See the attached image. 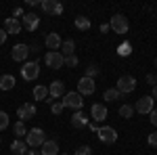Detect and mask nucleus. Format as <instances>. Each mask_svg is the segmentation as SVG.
I'll list each match as a JSON object with an SVG mask.
<instances>
[{
  "mask_svg": "<svg viewBox=\"0 0 157 155\" xmlns=\"http://www.w3.org/2000/svg\"><path fill=\"white\" fill-rule=\"evenodd\" d=\"M25 143H27V147H42V145L46 143V134H44V130L42 128H32V130L25 134Z\"/></svg>",
  "mask_w": 157,
  "mask_h": 155,
  "instance_id": "nucleus-1",
  "label": "nucleus"
},
{
  "mask_svg": "<svg viewBox=\"0 0 157 155\" xmlns=\"http://www.w3.org/2000/svg\"><path fill=\"white\" fill-rule=\"evenodd\" d=\"M109 27H111L115 34L124 36V34H128L130 23H128V19H126L124 15H113V17H111V21H109Z\"/></svg>",
  "mask_w": 157,
  "mask_h": 155,
  "instance_id": "nucleus-2",
  "label": "nucleus"
},
{
  "mask_svg": "<svg viewBox=\"0 0 157 155\" xmlns=\"http://www.w3.org/2000/svg\"><path fill=\"white\" fill-rule=\"evenodd\" d=\"M97 136H98V141H101V143L113 145L115 141H117V130H115V128H111V126H101V128L97 130Z\"/></svg>",
  "mask_w": 157,
  "mask_h": 155,
  "instance_id": "nucleus-3",
  "label": "nucleus"
},
{
  "mask_svg": "<svg viewBox=\"0 0 157 155\" xmlns=\"http://www.w3.org/2000/svg\"><path fill=\"white\" fill-rule=\"evenodd\" d=\"M44 63L48 65L50 69H61V67L65 65V57L61 55L59 50H48L46 57H44Z\"/></svg>",
  "mask_w": 157,
  "mask_h": 155,
  "instance_id": "nucleus-4",
  "label": "nucleus"
},
{
  "mask_svg": "<svg viewBox=\"0 0 157 155\" xmlns=\"http://www.w3.org/2000/svg\"><path fill=\"white\" fill-rule=\"evenodd\" d=\"M63 105L75 109V111H82V107H84V96L78 95V92H67V95L63 96Z\"/></svg>",
  "mask_w": 157,
  "mask_h": 155,
  "instance_id": "nucleus-5",
  "label": "nucleus"
},
{
  "mask_svg": "<svg viewBox=\"0 0 157 155\" xmlns=\"http://www.w3.org/2000/svg\"><path fill=\"white\" fill-rule=\"evenodd\" d=\"M94 90H97L94 80H92V78H86V76H82V78H80V82H78V95L88 96V95H94Z\"/></svg>",
  "mask_w": 157,
  "mask_h": 155,
  "instance_id": "nucleus-6",
  "label": "nucleus"
},
{
  "mask_svg": "<svg viewBox=\"0 0 157 155\" xmlns=\"http://www.w3.org/2000/svg\"><path fill=\"white\" fill-rule=\"evenodd\" d=\"M21 76H23V80H27V82H34L38 76H40V65H38L36 61L34 63H25L23 67H21Z\"/></svg>",
  "mask_w": 157,
  "mask_h": 155,
  "instance_id": "nucleus-7",
  "label": "nucleus"
},
{
  "mask_svg": "<svg viewBox=\"0 0 157 155\" xmlns=\"http://www.w3.org/2000/svg\"><path fill=\"white\" fill-rule=\"evenodd\" d=\"M134 88H136V80L132 76H121L117 80V90L121 95H130V92H134Z\"/></svg>",
  "mask_w": 157,
  "mask_h": 155,
  "instance_id": "nucleus-8",
  "label": "nucleus"
},
{
  "mask_svg": "<svg viewBox=\"0 0 157 155\" xmlns=\"http://www.w3.org/2000/svg\"><path fill=\"white\" fill-rule=\"evenodd\" d=\"M153 99L151 96H140L138 101H136V107H134V111L136 113H143V115H149L151 111H153Z\"/></svg>",
  "mask_w": 157,
  "mask_h": 155,
  "instance_id": "nucleus-9",
  "label": "nucleus"
},
{
  "mask_svg": "<svg viewBox=\"0 0 157 155\" xmlns=\"http://www.w3.org/2000/svg\"><path fill=\"white\" fill-rule=\"evenodd\" d=\"M40 6H42V11L46 15H61L63 13V4L59 0H42Z\"/></svg>",
  "mask_w": 157,
  "mask_h": 155,
  "instance_id": "nucleus-10",
  "label": "nucleus"
},
{
  "mask_svg": "<svg viewBox=\"0 0 157 155\" xmlns=\"http://www.w3.org/2000/svg\"><path fill=\"white\" fill-rule=\"evenodd\" d=\"M17 115H19V122H27L36 115V105L34 103H23L21 107L17 109Z\"/></svg>",
  "mask_w": 157,
  "mask_h": 155,
  "instance_id": "nucleus-11",
  "label": "nucleus"
},
{
  "mask_svg": "<svg viewBox=\"0 0 157 155\" xmlns=\"http://www.w3.org/2000/svg\"><path fill=\"white\" fill-rule=\"evenodd\" d=\"M27 55H29V46H27V44H15L13 50H11L13 61H25Z\"/></svg>",
  "mask_w": 157,
  "mask_h": 155,
  "instance_id": "nucleus-12",
  "label": "nucleus"
},
{
  "mask_svg": "<svg viewBox=\"0 0 157 155\" xmlns=\"http://www.w3.org/2000/svg\"><path fill=\"white\" fill-rule=\"evenodd\" d=\"M59 96H65V84L61 80H55L48 86V99H59Z\"/></svg>",
  "mask_w": 157,
  "mask_h": 155,
  "instance_id": "nucleus-13",
  "label": "nucleus"
},
{
  "mask_svg": "<svg viewBox=\"0 0 157 155\" xmlns=\"http://www.w3.org/2000/svg\"><path fill=\"white\" fill-rule=\"evenodd\" d=\"M38 25H40V17H38L36 13H27V15H23V27L27 29V32L38 29Z\"/></svg>",
  "mask_w": 157,
  "mask_h": 155,
  "instance_id": "nucleus-14",
  "label": "nucleus"
},
{
  "mask_svg": "<svg viewBox=\"0 0 157 155\" xmlns=\"http://www.w3.org/2000/svg\"><path fill=\"white\" fill-rule=\"evenodd\" d=\"M90 113H92L94 124L103 122V119H107V107H105V105H101V103H94V105H92V109H90Z\"/></svg>",
  "mask_w": 157,
  "mask_h": 155,
  "instance_id": "nucleus-15",
  "label": "nucleus"
},
{
  "mask_svg": "<svg viewBox=\"0 0 157 155\" xmlns=\"http://www.w3.org/2000/svg\"><path fill=\"white\" fill-rule=\"evenodd\" d=\"M4 32L11 36V34H19L21 32V23L15 19V17H9L6 21H4Z\"/></svg>",
  "mask_w": 157,
  "mask_h": 155,
  "instance_id": "nucleus-16",
  "label": "nucleus"
},
{
  "mask_svg": "<svg viewBox=\"0 0 157 155\" xmlns=\"http://www.w3.org/2000/svg\"><path fill=\"white\" fill-rule=\"evenodd\" d=\"M71 126L78 128V130H82V128L88 126V119H86V115L82 113V111H75V113L71 115Z\"/></svg>",
  "mask_w": 157,
  "mask_h": 155,
  "instance_id": "nucleus-17",
  "label": "nucleus"
},
{
  "mask_svg": "<svg viewBox=\"0 0 157 155\" xmlns=\"http://www.w3.org/2000/svg\"><path fill=\"white\" fill-rule=\"evenodd\" d=\"M40 155H59V143L57 141H46V143L42 145Z\"/></svg>",
  "mask_w": 157,
  "mask_h": 155,
  "instance_id": "nucleus-18",
  "label": "nucleus"
},
{
  "mask_svg": "<svg viewBox=\"0 0 157 155\" xmlns=\"http://www.w3.org/2000/svg\"><path fill=\"white\" fill-rule=\"evenodd\" d=\"M73 52H75V42H73L71 38H67L65 42H61V55L63 57H71Z\"/></svg>",
  "mask_w": 157,
  "mask_h": 155,
  "instance_id": "nucleus-19",
  "label": "nucleus"
},
{
  "mask_svg": "<svg viewBox=\"0 0 157 155\" xmlns=\"http://www.w3.org/2000/svg\"><path fill=\"white\" fill-rule=\"evenodd\" d=\"M46 46H48V50H59V48H61V38H59V34L50 32L48 36H46Z\"/></svg>",
  "mask_w": 157,
  "mask_h": 155,
  "instance_id": "nucleus-20",
  "label": "nucleus"
},
{
  "mask_svg": "<svg viewBox=\"0 0 157 155\" xmlns=\"http://www.w3.org/2000/svg\"><path fill=\"white\" fill-rule=\"evenodd\" d=\"M11 151L15 155H25V153H27V143H25V141H21V138H17V141H13Z\"/></svg>",
  "mask_w": 157,
  "mask_h": 155,
  "instance_id": "nucleus-21",
  "label": "nucleus"
},
{
  "mask_svg": "<svg viewBox=\"0 0 157 155\" xmlns=\"http://www.w3.org/2000/svg\"><path fill=\"white\" fill-rule=\"evenodd\" d=\"M34 99H36V101H46V99H48V86L38 84L36 88H34Z\"/></svg>",
  "mask_w": 157,
  "mask_h": 155,
  "instance_id": "nucleus-22",
  "label": "nucleus"
},
{
  "mask_svg": "<svg viewBox=\"0 0 157 155\" xmlns=\"http://www.w3.org/2000/svg\"><path fill=\"white\" fill-rule=\"evenodd\" d=\"M121 92L117 90V88H109V90H105V95H103V99L107 101V103H113V101H117V99H121Z\"/></svg>",
  "mask_w": 157,
  "mask_h": 155,
  "instance_id": "nucleus-23",
  "label": "nucleus"
},
{
  "mask_svg": "<svg viewBox=\"0 0 157 155\" xmlns=\"http://www.w3.org/2000/svg\"><path fill=\"white\" fill-rule=\"evenodd\" d=\"M13 86H15V78H13L11 73H6V76L0 78V90H11Z\"/></svg>",
  "mask_w": 157,
  "mask_h": 155,
  "instance_id": "nucleus-24",
  "label": "nucleus"
},
{
  "mask_svg": "<svg viewBox=\"0 0 157 155\" xmlns=\"http://www.w3.org/2000/svg\"><path fill=\"white\" fill-rule=\"evenodd\" d=\"M75 27L78 29H82V32H86V29H90V19L88 17H75Z\"/></svg>",
  "mask_w": 157,
  "mask_h": 155,
  "instance_id": "nucleus-25",
  "label": "nucleus"
},
{
  "mask_svg": "<svg viewBox=\"0 0 157 155\" xmlns=\"http://www.w3.org/2000/svg\"><path fill=\"white\" fill-rule=\"evenodd\" d=\"M120 115H121V118H126V119L132 118V115H134V107H132V105H121V107H120Z\"/></svg>",
  "mask_w": 157,
  "mask_h": 155,
  "instance_id": "nucleus-26",
  "label": "nucleus"
},
{
  "mask_svg": "<svg viewBox=\"0 0 157 155\" xmlns=\"http://www.w3.org/2000/svg\"><path fill=\"white\" fill-rule=\"evenodd\" d=\"M13 132L17 134V138L25 136V134H27V130H25V124H23V122H17V124H15V128H13Z\"/></svg>",
  "mask_w": 157,
  "mask_h": 155,
  "instance_id": "nucleus-27",
  "label": "nucleus"
},
{
  "mask_svg": "<svg viewBox=\"0 0 157 155\" xmlns=\"http://www.w3.org/2000/svg\"><path fill=\"white\" fill-rule=\"evenodd\" d=\"M117 52H120L121 57H128V55L132 52V44H130V42H124V44L120 46V50H117Z\"/></svg>",
  "mask_w": 157,
  "mask_h": 155,
  "instance_id": "nucleus-28",
  "label": "nucleus"
},
{
  "mask_svg": "<svg viewBox=\"0 0 157 155\" xmlns=\"http://www.w3.org/2000/svg\"><path fill=\"white\" fill-rule=\"evenodd\" d=\"M98 72H101V69H98L97 65H88V67H86V78H92V80H94V76H98Z\"/></svg>",
  "mask_w": 157,
  "mask_h": 155,
  "instance_id": "nucleus-29",
  "label": "nucleus"
},
{
  "mask_svg": "<svg viewBox=\"0 0 157 155\" xmlns=\"http://www.w3.org/2000/svg\"><path fill=\"white\" fill-rule=\"evenodd\" d=\"M6 126H9V113L6 111H0V132L4 130Z\"/></svg>",
  "mask_w": 157,
  "mask_h": 155,
  "instance_id": "nucleus-30",
  "label": "nucleus"
},
{
  "mask_svg": "<svg viewBox=\"0 0 157 155\" xmlns=\"http://www.w3.org/2000/svg\"><path fill=\"white\" fill-rule=\"evenodd\" d=\"M63 109H65V105H63V101H61V103H52V107H50V111H52L55 115H59V113L63 111Z\"/></svg>",
  "mask_w": 157,
  "mask_h": 155,
  "instance_id": "nucleus-31",
  "label": "nucleus"
},
{
  "mask_svg": "<svg viewBox=\"0 0 157 155\" xmlns=\"http://www.w3.org/2000/svg\"><path fill=\"white\" fill-rule=\"evenodd\" d=\"M65 65H67V67H75V65H78V57H75V55L65 57Z\"/></svg>",
  "mask_w": 157,
  "mask_h": 155,
  "instance_id": "nucleus-32",
  "label": "nucleus"
},
{
  "mask_svg": "<svg viewBox=\"0 0 157 155\" xmlns=\"http://www.w3.org/2000/svg\"><path fill=\"white\" fill-rule=\"evenodd\" d=\"M75 155H92V149H90L88 145H84V147H80V149L75 151Z\"/></svg>",
  "mask_w": 157,
  "mask_h": 155,
  "instance_id": "nucleus-33",
  "label": "nucleus"
},
{
  "mask_svg": "<svg viewBox=\"0 0 157 155\" xmlns=\"http://www.w3.org/2000/svg\"><path fill=\"white\" fill-rule=\"evenodd\" d=\"M147 141H149V145H151V147H155V149H157V132H151Z\"/></svg>",
  "mask_w": 157,
  "mask_h": 155,
  "instance_id": "nucleus-34",
  "label": "nucleus"
},
{
  "mask_svg": "<svg viewBox=\"0 0 157 155\" xmlns=\"http://www.w3.org/2000/svg\"><path fill=\"white\" fill-rule=\"evenodd\" d=\"M149 115H151V124H153V126L157 128V109H153V111H151Z\"/></svg>",
  "mask_w": 157,
  "mask_h": 155,
  "instance_id": "nucleus-35",
  "label": "nucleus"
},
{
  "mask_svg": "<svg viewBox=\"0 0 157 155\" xmlns=\"http://www.w3.org/2000/svg\"><path fill=\"white\" fill-rule=\"evenodd\" d=\"M6 38H9V34H6L4 29H0V46H2V44L6 42Z\"/></svg>",
  "mask_w": 157,
  "mask_h": 155,
  "instance_id": "nucleus-36",
  "label": "nucleus"
},
{
  "mask_svg": "<svg viewBox=\"0 0 157 155\" xmlns=\"http://www.w3.org/2000/svg\"><path fill=\"white\" fill-rule=\"evenodd\" d=\"M147 82H149V84H153V86H155L157 78H155V76H153V73H149V76H147Z\"/></svg>",
  "mask_w": 157,
  "mask_h": 155,
  "instance_id": "nucleus-37",
  "label": "nucleus"
},
{
  "mask_svg": "<svg viewBox=\"0 0 157 155\" xmlns=\"http://www.w3.org/2000/svg\"><path fill=\"white\" fill-rule=\"evenodd\" d=\"M19 15H23V9H19V6H17V9H15V11H13V17H15V19H17V17H19Z\"/></svg>",
  "mask_w": 157,
  "mask_h": 155,
  "instance_id": "nucleus-38",
  "label": "nucleus"
},
{
  "mask_svg": "<svg viewBox=\"0 0 157 155\" xmlns=\"http://www.w3.org/2000/svg\"><path fill=\"white\" fill-rule=\"evenodd\" d=\"M151 99H153V101H157V84L153 86V90H151Z\"/></svg>",
  "mask_w": 157,
  "mask_h": 155,
  "instance_id": "nucleus-39",
  "label": "nucleus"
},
{
  "mask_svg": "<svg viewBox=\"0 0 157 155\" xmlns=\"http://www.w3.org/2000/svg\"><path fill=\"white\" fill-rule=\"evenodd\" d=\"M109 29H111V27H109V23H103V25H101V32H103V34H107Z\"/></svg>",
  "mask_w": 157,
  "mask_h": 155,
  "instance_id": "nucleus-40",
  "label": "nucleus"
},
{
  "mask_svg": "<svg viewBox=\"0 0 157 155\" xmlns=\"http://www.w3.org/2000/svg\"><path fill=\"white\" fill-rule=\"evenodd\" d=\"M25 155H40V151H27Z\"/></svg>",
  "mask_w": 157,
  "mask_h": 155,
  "instance_id": "nucleus-41",
  "label": "nucleus"
},
{
  "mask_svg": "<svg viewBox=\"0 0 157 155\" xmlns=\"http://www.w3.org/2000/svg\"><path fill=\"white\" fill-rule=\"evenodd\" d=\"M0 143H2V138H0Z\"/></svg>",
  "mask_w": 157,
  "mask_h": 155,
  "instance_id": "nucleus-42",
  "label": "nucleus"
},
{
  "mask_svg": "<svg viewBox=\"0 0 157 155\" xmlns=\"http://www.w3.org/2000/svg\"><path fill=\"white\" fill-rule=\"evenodd\" d=\"M155 78H157V76H155Z\"/></svg>",
  "mask_w": 157,
  "mask_h": 155,
  "instance_id": "nucleus-43",
  "label": "nucleus"
}]
</instances>
